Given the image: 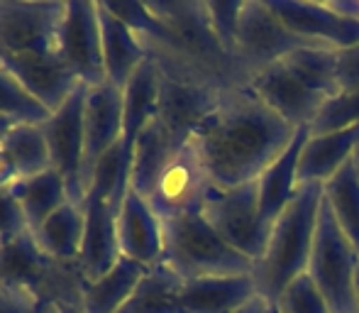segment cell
Wrapping results in <instances>:
<instances>
[{"mask_svg":"<svg viewBox=\"0 0 359 313\" xmlns=\"http://www.w3.org/2000/svg\"><path fill=\"white\" fill-rule=\"evenodd\" d=\"M325 5L332 10V13L359 22V0H325Z\"/></svg>","mask_w":359,"mask_h":313,"instance_id":"cell-38","label":"cell"},{"mask_svg":"<svg viewBox=\"0 0 359 313\" xmlns=\"http://www.w3.org/2000/svg\"><path fill=\"white\" fill-rule=\"evenodd\" d=\"M67 0H0V57L54 54Z\"/></svg>","mask_w":359,"mask_h":313,"instance_id":"cell-8","label":"cell"},{"mask_svg":"<svg viewBox=\"0 0 359 313\" xmlns=\"http://www.w3.org/2000/svg\"><path fill=\"white\" fill-rule=\"evenodd\" d=\"M0 284L25 291L34 301L81 306L88 281L76 262H59L44 255L27 230L0 242Z\"/></svg>","mask_w":359,"mask_h":313,"instance_id":"cell-5","label":"cell"},{"mask_svg":"<svg viewBox=\"0 0 359 313\" xmlns=\"http://www.w3.org/2000/svg\"><path fill=\"white\" fill-rule=\"evenodd\" d=\"M250 88L291 128H311L327 98L337 93L335 52L303 47L250 79Z\"/></svg>","mask_w":359,"mask_h":313,"instance_id":"cell-2","label":"cell"},{"mask_svg":"<svg viewBox=\"0 0 359 313\" xmlns=\"http://www.w3.org/2000/svg\"><path fill=\"white\" fill-rule=\"evenodd\" d=\"M123 113H125L123 91L115 88L113 84L105 81V84L93 86V88H86V108H83L86 194H88L90 179H93V171L100 164V159L123 142Z\"/></svg>","mask_w":359,"mask_h":313,"instance_id":"cell-14","label":"cell"},{"mask_svg":"<svg viewBox=\"0 0 359 313\" xmlns=\"http://www.w3.org/2000/svg\"><path fill=\"white\" fill-rule=\"evenodd\" d=\"M118 260V206L113 191L100 184H90L83 199V240L79 252V269L86 281H93L113 269Z\"/></svg>","mask_w":359,"mask_h":313,"instance_id":"cell-12","label":"cell"},{"mask_svg":"<svg viewBox=\"0 0 359 313\" xmlns=\"http://www.w3.org/2000/svg\"><path fill=\"white\" fill-rule=\"evenodd\" d=\"M352 159H355V166H357V174H359V145H357L355 154H352Z\"/></svg>","mask_w":359,"mask_h":313,"instance_id":"cell-46","label":"cell"},{"mask_svg":"<svg viewBox=\"0 0 359 313\" xmlns=\"http://www.w3.org/2000/svg\"><path fill=\"white\" fill-rule=\"evenodd\" d=\"M359 145V125L330 135H308L298 156V184H325L352 159Z\"/></svg>","mask_w":359,"mask_h":313,"instance_id":"cell-22","label":"cell"},{"mask_svg":"<svg viewBox=\"0 0 359 313\" xmlns=\"http://www.w3.org/2000/svg\"><path fill=\"white\" fill-rule=\"evenodd\" d=\"M205 15H208L210 29L222 44L227 54L237 57V25H240V13L245 0H232V3H220V0H205Z\"/></svg>","mask_w":359,"mask_h":313,"instance_id":"cell-34","label":"cell"},{"mask_svg":"<svg viewBox=\"0 0 359 313\" xmlns=\"http://www.w3.org/2000/svg\"><path fill=\"white\" fill-rule=\"evenodd\" d=\"M29 225L20 208L18 199L10 189H0V242L27 233Z\"/></svg>","mask_w":359,"mask_h":313,"instance_id":"cell-35","label":"cell"},{"mask_svg":"<svg viewBox=\"0 0 359 313\" xmlns=\"http://www.w3.org/2000/svg\"><path fill=\"white\" fill-rule=\"evenodd\" d=\"M15 181H18V174H15V169H13V164H10L5 149L0 147V189H10Z\"/></svg>","mask_w":359,"mask_h":313,"instance_id":"cell-39","label":"cell"},{"mask_svg":"<svg viewBox=\"0 0 359 313\" xmlns=\"http://www.w3.org/2000/svg\"><path fill=\"white\" fill-rule=\"evenodd\" d=\"M323 196L340 230L359 255V174L355 159H347L342 169L323 184Z\"/></svg>","mask_w":359,"mask_h":313,"instance_id":"cell-29","label":"cell"},{"mask_svg":"<svg viewBox=\"0 0 359 313\" xmlns=\"http://www.w3.org/2000/svg\"><path fill=\"white\" fill-rule=\"evenodd\" d=\"M264 309H266V301L262 299V296H255L250 304H245L240 311H235V313H264Z\"/></svg>","mask_w":359,"mask_h":313,"instance_id":"cell-40","label":"cell"},{"mask_svg":"<svg viewBox=\"0 0 359 313\" xmlns=\"http://www.w3.org/2000/svg\"><path fill=\"white\" fill-rule=\"evenodd\" d=\"M276 18L313 47L345 49L359 44V22L332 13L325 3L313 0H266Z\"/></svg>","mask_w":359,"mask_h":313,"instance_id":"cell-15","label":"cell"},{"mask_svg":"<svg viewBox=\"0 0 359 313\" xmlns=\"http://www.w3.org/2000/svg\"><path fill=\"white\" fill-rule=\"evenodd\" d=\"M335 81L337 93L359 91V44L335 49Z\"/></svg>","mask_w":359,"mask_h":313,"instance_id":"cell-36","label":"cell"},{"mask_svg":"<svg viewBox=\"0 0 359 313\" xmlns=\"http://www.w3.org/2000/svg\"><path fill=\"white\" fill-rule=\"evenodd\" d=\"M201 213L227 245L250 257L255 265L259 262L269 242L271 223H266L262 213L257 181L232 186V189L210 186Z\"/></svg>","mask_w":359,"mask_h":313,"instance_id":"cell-7","label":"cell"},{"mask_svg":"<svg viewBox=\"0 0 359 313\" xmlns=\"http://www.w3.org/2000/svg\"><path fill=\"white\" fill-rule=\"evenodd\" d=\"M210 186L213 184L205 174L203 161L189 140L161 171L159 181L147 201H149L151 211L159 215L161 223H166V220L179 218L189 211L203 208L205 194Z\"/></svg>","mask_w":359,"mask_h":313,"instance_id":"cell-13","label":"cell"},{"mask_svg":"<svg viewBox=\"0 0 359 313\" xmlns=\"http://www.w3.org/2000/svg\"><path fill=\"white\" fill-rule=\"evenodd\" d=\"M303 47L313 44L293 34L266 5V0H245L237 25V59L247 69L250 79Z\"/></svg>","mask_w":359,"mask_h":313,"instance_id":"cell-9","label":"cell"},{"mask_svg":"<svg viewBox=\"0 0 359 313\" xmlns=\"http://www.w3.org/2000/svg\"><path fill=\"white\" fill-rule=\"evenodd\" d=\"M34 306V299L25 291L13 286L0 284V313H29Z\"/></svg>","mask_w":359,"mask_h":313,"instance_id":"cell-37","label":"cell"},{"mask_svg":"<svg viewBox=\"0 0 359 313\" xmlns=\"http://www.w3.org/2000/svg\"><path fill=\"white\" fill-rule=\"evenodd\" d=\"M29 313H59V306L52 304V301H34Z\"/></svg>","mask_w":359,"mask_h":313,"instance_id":"cell-41","label":"cell"},{"mask_svg":"<svg viewBox=\"0 0 359 313\" xmlns=\"http://www.w3.org/2000/svg\"><path fill=\"white\" fill-rule=\"evenodd\" d=\"M159 86H161V69L149 57L123 88L125 113H123V142L120 145H123V161L128 166V171L130 164H133V152L140 135L156 118Z\"/></svg>","mask_w":359,"mask_h":313,"instance_id":"cell-19","label":"cell"},{"mask_svg":"<svg viewBox=\"0 0 359 313\" xmlns=\"http://www.w3.org/2000/svg\"><path fill=\"white\" fill-rule=\"evenodd\" d=\"M255 296H259V291L252 274L208 277L184 281L179 291V306L181 313H235Z\"/></svg>","mask_w":359,"mask_h":313,"instance_id":"cell-20","label":"cell"},{"mask_svg":"<svg viewBox=\"0 0 359 313\" xmlns=\"http://www.w3.org/2000/svg\"><path fill=\"white\" fill-rule=\"evenodd\" d=\"M323 204V184H298L296 196L274 220L264 255L255 265L257 291L266 304H276L281 291L308 269L316 240L318 213Z\"/></svg>","mask_w":359,"mask_h":313,"instance_id":"cell-3","label":"cell"},{"mask_svg":"<svg viewBox=\"0 0 359 313\" xmlns=\"http://www.w3.org/2000/svg\"><path fill=\"white\" fill-rule=\"evenodd\" d=\"M296 128L250 86L232 88L191 135L210 184L232 189L257 181L293 142Z\"/></svg>","mask_w":359,"mask_h":313,"instance_id":"cell-1","label":"cell"},{"mask_svg":"<svg viewBox=\"0 0 359 313\" xmlns=\"http://www.w3.org/2000/svg\"><path fill=\"white\" fill-rule=\"evenodd\" d=\"M355 301H357V313H359V267H357V274H355Z\"/></svg>","mask_w":359,"mask_h":313,"instance_id":"cell-44","label":"cell"},{"mask_svg":"<svg viewBox=\"0 0 359 313\" xmlns=\"http://www.w3.org/2000/svg\"><path fill=\"white\" fill-rule=\"evenodd\" d=\"M264 313H281V311H279V306H276V304H266Z\"/></svg>","mask_w":359,"mask_h":313,"instance_id":"cell-45","label":"cell"},{"mask_svg":"<svg viewBox=\"0 0 359 313\" xmlns=\"http://www.w3.org/2000/svg\"><path fill=\"white\" fill-rule=\"evenodd\" d=\"M359 255L337 225L325 196L318 213L316 240L308 260V277L323 291L332 313H357L355 301V274Z\"/></svg>","mask_w":359,"mask_h":313,"instance_id":"cell-6","label":"cell"},{"mask_svg":"<svg viewBox=\"0 0 359 313\" xmlns=\"http://www.w3.org/2000/svg\"><path fill=\"white\" fill-rule=\"evenodd\" d=\"M0 64L22 84V88L37 100L39 105L54 113L59 110L74 91L79 88V81L69 67L62 62L57 52L54 54H5Z\"/></svg>","mask_w":359,"mask_h":313,"instance_id":"cell-17","label":"cell"},{"mask_svg":"<svg viewBox=\"0 0 359 313\" xmlns=\"http://www.w3.org/2000/svg\"><path fill=\"white\" fill-rule=\"evenodd\" d=\"M181 284L184 279L176 272H171L164 262H159L147 269L137 289L118 313H181Z\"/></svg>","mask_w":359,"mask_h":313,"instance_id":"cell-28","label":"cell"},{"mask_svg":"<svg viewBox=\"0 0 359 313\" xmlns=\"http://www.w3.org/2000/svg\"><path fill=\"white\" fill-rule=\"evenodd\" d=\"M149 267L133 262L128 257H120L103 277L88 281L81 299V311L83 313H118L128 304L133 291L142 281Z\"/></svg>","mask_w":359,"mask_h":313,"instance_id":"cell-25","label":"cell"},{"mask_svg":"<svg viewBox=\"0 0 359 313\" xmlns=\"http://www.w3.org/2000/svg\"><path fill=\"white\" fill-rule=\"evenodd\" d=\"M0 115L15 120V123H34L42 125L49 118V110L39 105L18 79L0 64Z\"/></svg>","mask_w":359,"mask_h":313,"instance_id":"cell-31","label":"cell"},{"mask_svg":"<svg viewBox=\"0 0 359 313\" xmlns=\"http://www.w3.org/2000/svg\"><path fill=\"white\" fill-rule=\"evenodd\" d=\"M57 54L86 88L105 84L98 0H67Z\"/></svg>","mask_w":359,"mask_h":313,"instance_id":"cell-10","label":"cell"},{"mask_svg":"<svg viewBox=\"0 0 359 313\" xmlns=\"http://www.w3.org/2000/svg\"><path fill=\"white\" fill-rule=\"evenodd\" d=\"M0 147L8 154L18 179H29V176H37L42 171L52 169V154H49L42 125L18 123Z\"/></svg>","mask_w":359,"mask_h":313,"instance_id":"cell-30","label":"cell"},{"mask_svg":"<svg viewBox=\"0 0 359 313\" xmlns=\"http://www.w3.org/2000/svg\"><path fill=\"white\" fill-rule=\"evenodd\" d=\"M281 313H332L327 306L323 291L316 286V281L308 277V272L298 274L291 284L281 291L276 301Z\"/></svg>","mask_w":359,"mask_h":313,"instance_id":"cell-33","label":"cell"},{"mask_svg":"<svg viewBox=\"0 0 359 313\" xmlns=\"http://www.w3.org/2000/svg\"><path fill=\"white\" fill-rule=\"evenodd\" d=\"M311 135L308 128H298L293 135V142L286 147V152L257 179L259 189V204L266 223L274 225V220L284 213V208L291 204L298 189V156H301L303 142Z\"/></svg>","mask_w":359,"mask_h":313,"instance_id":"cell-24","label":"cell"},{"mask_svg":"<svg viewBox=\"0 0 359 313\" xmlns=\"http://www.w3.org/2000/svg\"><path fill=\"white\" fill-rule=\"evenodd\" d=\"M118 245L120 257H128L144 267H154L164 257V223L151 211L149 201L128 189L118 208Z\"/></svg>","mask_w":359,"mask_h":313,"instance_id":"cell-18","label":"cell"},{"mask_svg":"<svg viewBox=\"0 0 359 313\" xmlns=\"http://www.w3.org/2000/svg\"><path fill=\"white\" fill-rule=\"evenodd\" d=\"M181 147H184V145H181L159 120L156 118L151 120L142 130L137 145H135L128 189L137 191L142 199H149L156 181H159L161 171L166 169V164L174 159V154L179 152Z\"/></svg>","mask_w":359,"mask_h":313,"instance_id":"cell-23","label":"cell"},{"mask_svg":"<svg viewBox=\"0 0 359 313\" xmlns=\"http://www.w3.org/2000/svg\"><path fill=\"white\" fill-rule=\"evenodd\" d=\"M83 108H86V86H79L74 95L54 110L42 123L44 138L52 154V169L59 171L67 181L69 196L76 204H83V161H86V133H83Z\"/></svg>","mask_w":359,"mask_h":313,"instance_id":"cell-11","label":"cell"},{"mask_svg":"<svg viewBox=\"0 0 359 313\" xmlns=\"http://www.w3.org/2000/svg\"><path fill=\"white\" fill-rule=\"evenodd\" d=\"M10 191L22 208L29 233H34L54 211H59L67 201H72L67 181L59 176L57 169H47L37 176H29V179H18L10 186Z\"/></svg>","mask_w":359,"mask_h":313,"instance_id":"cell-26","label":"cell"},{"mask_svg":"<svg viewBox=\"0 0 359 313\" xmlns=\"http://www.w3.org/2000/svg\"><path fill=\"white\" fill-rule=\"evenodd\" d=\"M225 93L227 91L213 88V86L171 79L166 74H161L156 120L181 145H186L191 140V135H194V130L217 108V103H220Z\"/></svg>","mask_w":359,"mask_h":313,"instance_id":"cell-16","label":"cell"},{"mask_svg":"<svg viewBox=\"0 0 359 313\" xmlns=\"http://www.w3.org/2000/svg\"><path fill=\"white\" fill-rule=\"evenodd\" d=\"M359 125V91L335 93L325 100L320 113L311 123V135H330Z\"/></svg>","mask_w":359,"mask_h":313,"instance_id":"cell-32","label":"cell"},{"mask_svg":"<svg viewBox=\"0 0 359 313\" xmlns=\"http://www.w3.org/2000/svg\"><path fill=\"white\" fill-rule=\"evenodd\" d=\"M98 20H100V44H103V64H105V81L115 88L123 91L133 74L149 59L144 42L120 22L103 0H98Z\"/></svg>","mask_w":359,"mask_h":313,"instance_id":"cell-21","label":"cell"},{"mask_svg":"<svg viewBox=\"0 0 359 313\" xmlns=\"http://www.w3.org/2000/svg\"><path fill=\"white\" fill-rule=\"evenodd\" d=\"M161 262L184 281L255 274V262L227 245L201 211H189L179 218L166 220Z\"/></svg>","mask_w":359,"mask_h":313,"instance_id":"cell-4","label":"cell"},{"mask_svg":"<svg viewBox=\"0 0 359 313\" xmlns=\"http://www.w3.org/2000/svg\"><path fill=\"white\" fill-rule=\"evenodd\" d=\"M59 306V313H83L81 306H72V304H57Z\"/></svg>","mask_w":359,"mask_h":313,"instance_id":"cell-43","label":"cell"},{"mask_svg":"<svg viewBox=\"0 0 359 313\" xmlns=\"http://www.w3.org/2000/svg\"><path fill=\"white\" fill-rule=\"evenodd\" d=\"M15 125H18L15 120H10V118H5V115H0V145L5 142V138H8L10 130H13Z\"/></svg>","mask_w":359,"mask_h":313,"instance_id":"cell-42","label":"cell"},{"mask_svg":"<svg viewBox=\"0 0 359 313\" xmlns=\"http://www.w3.org/2000/svg\"><path fill=\"white\" fill-rule=\"evenodd\" d=\"M32 235L44 255L59 262H76L79 265L81 240H83V204L67 201Z\"/></svg>","mask_w":359,"mask_h":313,"instance_id":"cell-27","label":"cell"}]
</instances>
